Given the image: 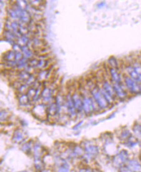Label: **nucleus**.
Wrapping results in <instances>:
<instances>
[{
  "label": "nucleus",
  "instance_id": "1",
  "mask_svg": "<svg viewBox=\"0 0 141 172\" xmlns=\"http://www.w3.org/2000/svg\"><path fill=\"white\" fill-rule=\"evenodd\" d=\"M129 160V153L126 150H122L112 157L111 162L113 166L116 168L126 165L128 161Z\"/></svg>",
  "mask_w": 141,
  "mask_h": 172
},
{
  "label": "nucleus",
  "instance_id": "2",
  "mask_svg": "<svg viewBox=\"0 0 141 172\" xmlns=\"http://www.w3.org/2000/svg\"><path fill=\"white\" fill-rule=\"evenodd\" d=\"M84 152L87 154V156L93 159L96 157L100 154V149L98 146L94 143H87L83 146Z\"/></svg>",
  "mask_w": 141,
  "mask_h": 172
},
{
  "label": "nucleus",
  "instance_id": "3",
  "mask_svg": "<svg viewBox=\"0 0 141 172\" xmlns=\"http://www.w3.org/2000/svg\"><path fill=\"white\" fill-rule=\"evenodd\" d=\"M129 172H140L141 162L135 159H129L126 165Z\"/></svg>",
  "mask_w": 141,
  "mask_h": 172
},
{
  "label": "nucleus",
  "instance_id": "4",
  "mask_svg": "<svg viewBox=\"0 0 141 172\" xmlns=\"http://www.w3.org/2000/svg\"><path fill=\"white\" fill-rule=\"evenodd\" d=\"M33 154L35 158H42L46 155L44 148L41 146L34 145L33 149Z\"/></svg>",
  "mask_w": 141,
  "mask_h": 172
},
{
  "label": "nucleus",
  "instance_id": "5",
  "mask_svg": "<svg viewBox=\"0 0 141 172\" xmlns=\"http://www.w3.org/2000/svg\"><path fill=\"white\" fill-rule=\"evenodd\" d=\"M42 160L45 165V167L46 166L52 167L54 165H56V160H55L54 157H52V156H51L50 155L46 154L42 157Z\"/></svg>",
  "mask_w": 141,
  "mask_h": 172
},
{
  "label": "nucleus",
  "instance_id": "6",
  "mask_svg": "<svg viewBox=\"0 0 141 172\" xmlns=\"http://www.w3.org/2000/svg\"><path fill=\"white\" fill-rule=\"evenodd\" d=\"M139 142V140L135 136L131 135L126 141L124 142V144L129 148H134L137 146Z\"/></svg>",
  "mask_w": 141,
  "mask_h": 172
},
{
  "label": "nucleus",
  "instance_id": "7",
  "mask_svg": "<svg viewBox=\"0 0 141 172\" xmlns=\"http://www.w3.org/2000/svg\"><path fill=\"white\" fill-rule=\"evenodd\" d=\"M34 166L36 171H40L45 167V165L43 162L42 158H35L34 159Z\"/></svg>",
  "mask_w": 141,
  "mask_h": 172
},
{
  "label": "nucleus",
  "instance_id": "8",
  "mask_svg": "<svg viewBox=\"0 0 141 172\" xmlns=\"http://www.w3.org/2000/svg\"><path fill=\"white\" fill-rule=\"evenodd\" d=\"M21 150L23 152H24L26 154L31 153L32 152V142L29 141L26 143L24 144H23Z\"/></svg>",
  "mask_w": 141,
  "mask_h": 172
},
{
  "label": "nucleus",
  "instance_id": "9",
  "mask_svg": "<svg viewBox=\"0 0 141 172\" xmlns=\"http://www.w3.org/2000/svg\"><path fill=\"white\" fill-rule=\"evenodd\" d=\"M70 170V166L68 164L63 161L62 162L60 163V165L57 167V172H69Z\"/></svg>",
  "mask_w": 141,
  "mask_h": 172
},
{
  "label": "nucleus",
  "instance_id": "10",
  "mask_svg": "<svg viewBox=\"0 0 141 172\" xmlns=\"http://www.w3.org/2000/svg\"><path fill=\"white\" fill-rule=\"evenodd\" d=\"M23 138L22 136L21 131L19 129H16L14 131V135H13V137H12V139H13L14 141L16 142V143H20L23 140Z\"/></svg>",
  "mask_w": 141,
  "mask_h": 172
},
{
  "label": "nucleus",
  "instance_id": "11",
  "mask_svg": "<svg viewBox=\"0 0 141 172\" xmlns=\"http://www.w3.org/2000/svg\"><path fill=\"white\" fill-rule=\"evenodd\" d=\"M133 129H134V131L135 137L139 140H141V125L135 124L134 128H133Z\"/></svg>",
  "mask_w": 141,
  "mask_h": 172
},
{
  "label": "nucleus",
  "instance_id": "12",
  "mask_svg": "<svg viewBox=\"0 0 141 172\" xmlns=\"http://www.w3.org/2000/svg\"><path fill=\"white\" fill-rule=\"evenodd\" d=\"M131 133L129 130L128 129H124L121 131L120 134V136H119V138L120 139L122 140V141L123 142H125L126 140L131 136Z\"/></svg>",
  "mask_w": 141,
  "mask_h": 172
},
{
  "label": "nucleus",
  "instance_id": "13",
  "mask_svg": "<svg viewBox=\"0 0 141 172\" xmlns=\"http://www.w3.org/2000/svg\"><path fill=\"white\" fill-rule=\"evenodd\" d=\"M78 172H94V169L87 166H83L79 168Z\"/></svg>",
  "mask_w": 141,
  "mask_h": 172
},
{
  "label": "nucleus",
  "instance_id": "14",
  "mask_svg": "<svg viewBox=\"0 0 141 172\" xmlns=\"http://www.w3.org/2000/svg\"><path fill=\"white\" fill-rule=\"evenodd\" d=\"M119 172H129L128 170V168H126V165H124L122 167H120V168H119Z\"/></svg>",
  "mask_w": 141,
  "mask_h": 172
},
{
  "label": "nucleus",
  "instance_id": "15",
  "mask_svg": "<svg viewBox=\"0 0 141 172\" xmlns=\"http://www.w3.org/2000/svg\"><path fill=\"white\" fill-rule=\"evenodd\" d=\"M39 172H52V171L50 170V168H44V169H42L41 171H40Z\"/></svg>",
  "mask_w": 141,
  "mask_h": 172
},
{
  "label": "nucleus",
  "instance_id": "16",
  "mask_svg": "<svg viewBox=\"0 0 141 172\" xmlns=\"http://www.w3.org/2000/svg\"><path fill=\"white\" fill-rule=\"evenodd\" d=\"M94 172H102V171H101L100 170H99V169H97V168H96V169H94Z\"/></svg>",
  "mask_w": 141,
  "mask_h": 172
},
{
  "label": "nucleus",
  "instance_id": "17",
  "mask_svg": "<svg viewBox=\"0 0 141 172\" xmlns=\"http://www.w3.org/2000/svg\"><path fill=\"white\" fill-rule=\"evenodd\" d=\"M139 160H140V161L141 162V153H140V155H139Z\"/></svg>",
  "mask_w": 141,
  "mask_h": 172
},
{
  "label": "nucleus",
  "instance_id": "18",
  "mask_svg": "<svg viewBox=\"0 0 141 172\" xmlns=\"http://www.w3.org/2000/svg\"><path fill=\"white\" fill-rule=\"evenodd\" d=\"M19 172H27L26 171H19Z\"/></svg>",
  "mask_w": 141,
  "mask_h": 172
}]
</instances>
